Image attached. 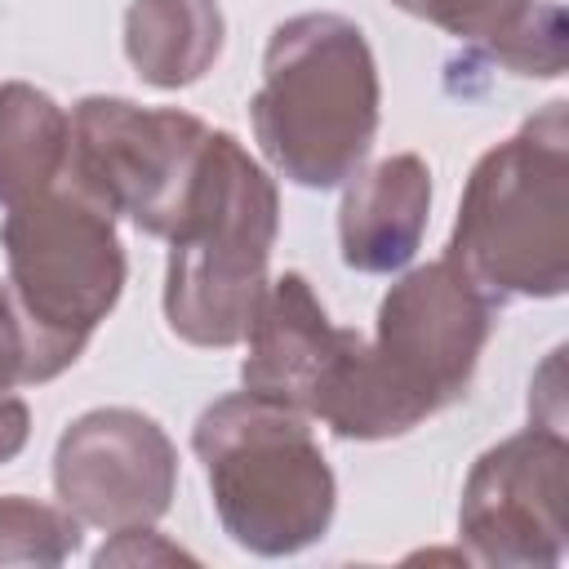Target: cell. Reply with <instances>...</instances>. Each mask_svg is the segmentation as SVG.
<instances>
[{"label":"cell","instance_id":"1","mask_svg":"<svg viewBox=\"0 0 569 569\" xmlns=\"http://www.w3.org/2000/svg\"><path fill=\"white\" fill-rule=\"evenodd\" d=\"M493 329V302L449 262L405 271L378 302L373 342H360L320 422L342 440L409 436L467 396Z\"/></svg>","mask_w":569,"mask_h":569},{"label":"cell","instance_id":"2","mask_svg":"<svg viewBox=\"0 0 569 569\" xmlns=\"http://www.w3.org/2000/svg\"><path fill=\"white\" fill-rule=\"evenodd\" d=\"M378 111L382 84L360 22L316 9L271 31L249 124L280 178L307 191L342 187L378 138Z\"/></svg>","mask_w":569,"mask_h":569},{"label":"cell","instance_id":"3","mask_svg":"<svg viewBox=\"0 0 569 569\" xmlns=\"http://www.w3.org/2000/svg\"><path fill=\"white\" fill-rule=\"evenodd\" d=\"M445 258L493 302L569 289V102L551 98L467 173Z\"/></svg>","mask_w":569,"mask_h":569},{"label":"cell","instance_id":"4","mask_svg":"<svg viewBox=\"0 0 569 569\" xmlns=\"http://www.w3.org/2000/svg\"><path fill=\"white\" fill-rule=\"evenodd\" d=\"M280 231V191L271 173L213 129L182 227L169 236L164 320L191 347L244 342L267 293V262Z\"/></svg>","mask_w":569,"mask_h":569},{"label":"cell","instance_id":"5","mask_svg":"<svg viewBox=\"0 0 569 569\" xmlns=\"http://www.w3.org/2000/svg\"><path fill=\"white\" fill-rule=\"evenodd\" d=\"M0 249L27 333V387L53 382L80 360L124 293L129 262L116 213L62 173L49 191L4 209Z\"/></svg>","mask_w":569,"mask_h":569},{"label":"cell","instance_id":"6","mask_svg":"<svg viewBox=\"0 0 569 569\" xmlns=\"http://www.w3.org/2000/svg\"><path fill=\"white\" fill-rule=\"evenodd\" d=\"M191 449L204 462L218 525L236 547L293 556L329 533L338 480L307 413L258 391H231L196 418Z\"/></svg>","mask_w":569,"mask_h":569},{"label":"cell","instance_id":"7","mask_svg":"<svg viewBox=\"0 0 569 569\" xmlns=\"http://www.w3.org/2000/svg\"><path fill=\"white\" fill-rule=\"evenodd\" d=\"M209 133L213 129L191 111L89 93L71 107L67 178L142 236L169 240L187 218Z\"/></svg>","mask_w":569,"mask_h":569},{"label":"cell","instance_id":"8","mask_svg":"<svg viewBox=\"0 0 569 569\" xmlns=\"http://www.w3.org/2000/svg\"><path fill=\"white\" fill-rule=\"evenodd\" d=\"M467 556L493 569H551L569 551V440L556 427L525 431L485 449L458 502Z\"/></svg>","mask_w":569,"mask_h":569},{"label":"cell","instance_id":"9","mask_svg":"<svg viewBox=\"0 0 569 569\" xmlns=\"http://www.w3.org/2000/svg\"><path fill=\"white\" fill-rule=\"evenodd\" d=\"M53 489L80 525L107 533L156 525L178 493V449L142 409H89L58 436Z\"/></svg>","mask_w":569,"mask_h":569},{"label":"cell","instance_id":"10","mask_svg":"<svg viewBox=\"0 0 569 569\" xmlns=\"http://www.w3.org/2000/svg\"><path fill=\"white\" fill-rule=\"evenodd\" d=\"M244 342H249L240 360L244 391L271 396L307 418H320L325 400L333 396L365 333L333 325L311 280L302 271H284L267 280V293L253 311Z\"/></svg>","mask_w":569,"mask_h":569},{"label":"cell","instance_id":"11","mask_svg":"<svg viewBox=\"0 0 569 569\" xmlns=\"http://www.w3.org/2000/svg\"><path fill=\"white\" fill-rule=\"evenodd\" d=\"M431 218V169L413 151L382 156L342 182L338 249L360 276H391L413 262Z\"/></svg>","mask_w":569,"mask_h":569},{"label":"cell","instance_id":"12","mask_svg":"<svg viewBox=\"0 0 569 569\" xmlns=\"http://www.w3.org/2000/svg\"><path fill=\"white\" fill-rule=\"evenodd\" d=\"M400 13L440 27L453 40L476 44L480 58L556 80L569 67V22L556 0H391Z\"/></svg>","mask_w":569,"mask_h":569},{"label":"cell","instance_id":"13","mask_svg":"<svg viewBox=\"0 0 569 569\" xmlns=\"http://www.w3.org/2000/svg\"><path fill=\"white\" fill-rule=\"evenodd\" d=\"M227 44L218 0H129L124 58L151 89H187L213 71Z\"/></svg>","mask_w":569,"mask_h":569},{"label":"cell","instance_id":"14","mask_svg":"<svg viewBox=\"0 0 569 569\" xmlns=\"http://www.w3.org/2000/svg\"><path fill=\"white\" fill-rule=\"evenodd\" d=\"M71 160V116L36 84H0V209H13L53 182Z\"/></svg>","mask_w":569,"mask_h":569},{"label":"cell","instance_id":"15","mask_svg":"<svg viewBox=\"0 0 569 569\" xmlns=\"http://www.w3.org/2000/svg\"><path fill=\"white\" fill-rule=\"evenodd\" d=\"M80 551V520L62 502L0 493V565L53 569Z\"/></svg>","mask_w":569,"mask_h":569},{"label":"cell","instance_id":"16","mask_svg":"<svg viewBox=\"0 0 569 569\" xmlns=\"http://www.w3.org/2000/svg\"><path fill=\"white\" fill-rule=\"evenodd\" d=\"M147 565V560H160V565H178V560H196V556H187L182 547H173V542H164L151 525H133V529H116V538L93 556V565Z\"/></svg>","mask_w":569,"mask_h":569},{"label":"cell","instance_id":"17","mask_svg":"<svg viewBox=\"0 0 569 569\" xmlns=\"http://www.w3.org/2000/svg\"><path fill=\"white\" fill-rule=\"evenodd\" d=\"M560 369H565V347H556L529 382V422L556 427V431H565V378H560Z\"/></svg>","mask_w":569,"mask_h":569},{"label":"cell","instance_id":"18","mask_svg":"<svg viewBox=\"0 0 569 569\" xmlns=\"http://www.w3.org/2000/svg\"><path fill=\"white\" fill-rule=\"evenodd\" d=\"M18 382H27V333L9 289H0V396H9Z\"/></svg>","mask_w":569,"mask_h":569},{"label":"cell","instance_id":"19","mask_svg":"<svg viewBox=\"0 0 569 569\" xmlns=\"http://www.w3.org/2000/svg\"><path fill=\"white\" fill-rule=\"evenodd\" d=\"M31 436V409L18 396H0V467L13 462L27 449Z\"/></svg>","mask_w":569,"mask_h":569}]
</instances>
